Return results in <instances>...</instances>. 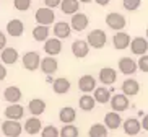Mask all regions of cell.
Instances as JSON below:
<instances>
[{
    "instance_id": "d6a6232c",
    "label": "cell",
    "mask_w": 148,
    "mask_h": 137,
    "mask_svg": "<svg viewBox=\"0 0 148 137\" xmlns=\"http://www.w3.org/2000/svg\"><path fill=\"white\" fill-rule=\"evenodd\" d=\"M60 137H78V127L73 124H64V127L59 131Z\"/></svg>"
},
{
    "instance_id": "ba28073f",
    "label": "cell",
    "mask_w": 148,
    "mask_h": 137,
    "mask_svg": "<svg viewBox=\"0 0 148 137\" xmlns=\"http://www.w3.org/2000/svg\"><path fill=\"white\" fill-rule=\"evenodd\" d=\"M88 23H90V20H88V17L85 13H75L72 15V20H70V28L75 31H85L88 28Z\"/></svg>"
},
{
    "instance_id": "74e56055",
    "label": "cell",
    "mask_w": 148,
    "mask_h": 137,
    "mask_svg": "<svg viewBox=\"0 0 148 137\" xmlns=\"http://www.w3.org/2000/svg\"><path fill=\"white\" fill-rule=\"evenodd\" d=\"M60 2L62 0H44V3H46V7L47 8H56V7H60Z\"/></svg>"
},
{
    "instance_id": "60d3db41",
    "label": "cell",
    "mask_w": 148,
    "mask_h": 137,
    "mask_svg": "<svg viewBox=\"0 0 148 137\" xmlns=\"http://www.w3.org/2000/svg\"><path fill=\"white\" fill-rule=\"evenodd\" d=\"M140 124H142V129L148 131V114H145V116H143V119L140 121Z\"/></svg>"
},
{
    "instance_id": "4dcf8cb0",
    "label": "cell",
    "mask_w": 148,
    "mask_h": 137,
    "mask_svg": "<svg viewBox=\"0 0 148 137\" xmlns=\"http://www.w3.org/2000/svg\"><path fill=\"white\" fill-rule=\"evenodd\" d=\"M95 105H96L95 98H93L91 95H88V93H85L78 101V106L82 111H93L95 109Z\"/></svg>"
},
{
    "instance_id": "ffe728a7",
    "label": "cell",
    "mask_w": 148,
    "mask_h": 137,
    "mask_svg": "<svg viewBox=\"0 0 148 137\" xmlns=\"http://www.w3.org/2000/svg\"><path fill=\"white\" fill-rule=\"evenodd\" d=\"M41 70L46 74V75H51V74H54V72H57V69H59V62H57V59L51 57V56H47V57L41 59Z\"/></svg>"
},
{
    "instance_id": "8d00e7d4",
    "label": "cell",
    "mask_w": 148,
    "mask_h": 137,
    "mask_svg": "<svg viewBox=\"0 0 148 137\" xmlns=\"http://www.w3.org/2000/svg\"><path fill=\"white\" fill-rule=\"evenodd\" d=\"M137 67H138L142 72L148 74V54H143V56H140L138 62H137Z\"/></svg>"
},
{
    "instance_id": "f1b7e54d",
    "label": "cell",
    "mask_w": 148,
    "mask_h": 137,
    "mask_svg": "<svg viewBox=\"0 0 148 137\" xmlns=\"http://www.w3.org/2000/svg\"><path fill=\"white\" fill-rule=\"evenodd\" d=\"M59 119L64 124H72L75 119H77V111L72 106H64L59 113Z\"/></svg>"
},
{
    "instance_id": "ac0fdd59",
    "label": "cell",
    "mask_w": 148,
    "mask_h": 137,
    "mask_svg": "<svg viewBox=\"0 0 148 137\" xmlns=\"http://www.w3.org/2000/svg\"><path fill=\"white\" fill-rule=\"evenodd\" d=\"M104 126L108 129H111V131H116V129H119L122 126V118L119 113H116V111H109L108 114L104 116Z\"/></svg>"
},
{
    "instance_id": "9a60e30c",
    "label": "cell",
    "mask_w": 148,
    "mask_h": 137,
    "mask_svg": "<svg viewBox=\"0 0 148 137\" xmlns=\"http://www.w3.org/2000/svg\"><path fill=\"white\" fill-rule=\"evenodd\" d=\"M117 80V72L112 67H103L99 70V82L103 85H112Z\"/></svg>"
},
{
    "instance_id": "2e32d148",
    "label": "cell",
    "mask_w": 148,
    "mask_h": 137,
    "mask_svg": "<svg viewBox=\"0 0 148 137\" xmlns=\"http://www.w3.org/2000/svg\"><path fill=\"white\" fill-rule=\"evenodd\" d=\"M41 129H42V123H41V119L39 118H36V116L26 119V123H25V126H23V131H25L26 134H29V136L39 134Z\"/></svg>"
},
{
    "instance_id": "6da1fadb",
    "label": "cell",
    "mask_w": 148,
    "mask_h": 137,
    "mask_svg": "<svg viewBox=\"0 0 148 137\" xmlns=\"http://www.w3.org/2000/svg\"><path fill=\"white\" fill-rule=\"evenodd\" d=\"M106 41H108V36H106V33L103 30H91L88 33L86 43H88V46H91L93 49L104 48Z\"/></svg>"
},
{
    "instance_id": "5b68a950",
    "label": "cell",
    "mask_w": 148,
    "mask_h": 137,
    "mask_svg": "<svg viewBox=\"0 0 148 137\" xmlns=\"http://www.w3.org/2000/svg\"><path fill=\"white\" fill-rule=\"evenodd\" d=\"M41 59H42V57H41L38 52H34V51H29V52H26V54L21 57L23 67H25L26 70H29V72H34V70H38V69H39Z\"/></svg>"
},
{
    "instance_id": "9c48e42d",
    "label": "cell",
    "mask_w": 148,
    "mask_h": 137,
    "mask_svg": "<svg viewBox=\"0 0 148 137\" xmlns=\"http://www.w3.org/2000/svg\"><path fill=\"white\" fill-rule=\"evenodd\" d=\"M3 114L7 119H12V121H20L25 116V108L21 105H18V103H13V105H8V106L5 108Z\"/></svg>"
},
{
    "instance_id": "e575fe53",
    "label": "cell",
    "mask_w": 148,
    "mask_h": 137,
    "mask_svg": "<svg viewBox=\"0 0 148 137\" xmlns=\"http://www.w3.org/2000/svg\"><path fill=\"white\" fill-rule=\"evenodd\" d=\"M142 5V0H122V7L127 12H135L138 10V7Z\"/></svg>"
},
{
    "instance_id": "8992f818",
    "label": "cell",
    "mask_w": 148,
    "mask_h": 137,
    "mask_svg": "<svg viewBox=\"0 0 148 137\" xmlns=\"http://www.w3.org/2000/svg\"><path fill=\"white\" fill-rule=\"evenodd\" d=\"M109 103H111L112 111L121 113V111H125L127 108H129V96H125L124 93H116L114 96H111Z\"/></svg>"
},
{
    "instance_id": "ab89813d",
    "label": "cell",
    "mask_w": 148,
    "mask_h": 137,
    "mask_svg": "<svg viewBox=\"0 0 148 137\" xmlns=\"http://www.w3.org/2000/svg\"><path fill=\"white\" fill-rule=\"evenodd\" d=\"M7 78V69H5L3 64H0V82Z\"/></svg>"
},
{
    "instance_id": "3957f363",
    "label": "cell",
    "mask_w": 148,
    "mask_h": 137,
    "mask_svg": "<svg viewBox=\"0 0 148 137\" xmlns=\"http://www.w3.org/2000/svg\"><path fill=\"white\" fill-rule=\"evenodd\" d=\"M34 18L38 25H44V26H49L56 21V13H54L52 8H47V7H42V8H38L34 13Z\"/></svg>"
},
{
    "instance_id": "cb8c5ba5",
    "label": "cell",
    "mask_w": 148,
    "mask_h": 137,
    "mask_svg": "<svg viewBox=\"0 0 148 137\" xmlns=\"http://www.w3.org/2000/svg\"><path fill=\"white\" fill-rule=\"evenodd\" d=\"M112 44L116 49L122 51V49L129 48V44H130V36L127 34V33H124V31H117L112 38Z\"/></svg>"
},
{
    "instance_id": "30bf717a",
    "label": "cell",
    "mask_w": 148,
    "mask_h": 137,
    "mask_svg": "<svg viewBox=\"0 0 148 137\" xmlns=\"http://www.w3.org/2000/svg\"><path fill=\"white\" fill-rule=\"evenodd\" d=\"M130 51L135 56H143L148 52V39L147 38H134L130 41Z\"/></svg>"
},
{
    "instance_id": "e0dca14e",
    "label": "cell",
    "mask_w": 148,
    "mask_h": 137,
    "mask_svg": "<svg viewBox=\"0 0 148 137\" xmlns=\"http://www.w3.org/2000/svg\"><path fill=\"white\" fill-rule=\"evenodd\" d=\"M137 62L134 61V59L130 57H122L119 59V70L124 74V75H132V74H135L137 72Z\"/></svg>"
},
{
    "instance_id": "7402d4cb",
    "label": "cell",
    "mask_w": 148,
    "mask_h": 137,
    "mask_svg": "<svg viewBox=\"0 0 148 137\" xmlns=\"http://www.w3.org/2000/svg\"><path fill=\"white\" fill-rule=\"evenodd\" d=\"M21 96H23L21 90L18 88V87H15V85H10V87H7V88H5V92H3V98L10 103V105L18 103L20 100H21Z\"/></svg>"
},
{
    "instance_id": "7bdbcfd3",
    "label": "cell",
    "mask_w": 148,
    "mask_h": 137,
    "mask_svg": "<svg viewBox=\"0 0 148 137\" xmlns=\"http://www.w3.org/2000/svg\"><path fill=\"white\" fill-rule=\"evenodd\" d=\"M80 3H90V2H91V0H78Z\"/></svg>"
},
{
    "instance_id": "d4e9b609",
    "label": "cell",
    "mask_w": 148,
    "mask_h": 137,
    "mask_svg": "<svg viewBox=\"0 0 148 137\" xmlns=\"http://www.w3.org/2000/svg\"><path fill=\"white\" fill-rule=\"evenodd\" d=\"M28 111H29L33 116H41L46 111V101L41 100V98H33L29 103H28Z\"/></svg>"
},
{
    "instance_id": "d590c367",
    "label": "cell",
    "mask_w": 148,
    "mask_h": 137,
    "mask_svg": "<svg viewBox=\"0 0 148 137\" xmlns=\"http://www.w3.org/2000/svg\"><path fill=\"white\" fill-rule=\"evenodd\" d=\"M13 5L18 12H26L31 7V0H13Z\"/></svg>"
},
{
    "instance_id": "f546056e",
    "label": "cell",
    "mask_w": 148,
    "mask_h": 137,
    "mask_svg": "<svg viewBox=\"0 0 148 137\" xmlns=\"http://www.w3.org/2000/svg\"><path fill=\"white\" fill-rule=\"evenodd\" d=\"M49 26H44V25H38V26L33 30V38H34V41H38V43H44V41L49 39Z\"/></svg>"
},
{
    "instance_id": "7a4b0ae2",
    "label": "cell",
    "mask_w": 148,
    "mask_h": 137,
    "mask_svg": "<svg viewBox=\"0 0 148 137\" xmlns=\"http://www.w3.org/2000/svg\"><path fill=\"white\" fill-rule=\"evenodd\" d=\"M0 127L5 137H20V134L23 132V126L20 124V121L7 119L0 124Z\"/></svg>"
},
{
    "instance_id": "277c9868",
    "label": "cell",
    "mask_w": 148,
    "mask_h": 137,
    "mask_svg": "<svg viewBox=\"0 0 148 137\" xmlns=\"http://www.w3.org/2000/svg\"><path fill=\"white\" fill-rule=\"evenodd\" d=\"M106 25L114 31H122L125 28L127 21H125V17H124V15L117 13V12H111V13H108V17H106Z\"/></svg>"
},
{
    "instance_id": "ee69618b",
    "label": "cell",
    "mask_w": 148,
    "mask_h": 137,
    "mask_svg": "<svg viewBox=\"0 0 148 137\" xmlns=\"http://www.w3.org/2000/svg\"><path fill=\"white\" fill-rule=\"evenodd\" d=\"M147 39H148V28H147Z\"/></svg>"
},
{
    "instance_id": "83f0119b",
    "label": "cell",
    "mask_w": 148,
    "mask_h": 137,
    "mask_svg": "<svg viewBox=\"0 0 148 137\" xmlns=\"http://www.w3.org/2000/svg\"><path fill=\"white\" fill-rule=\"evenodd\" d=\"M52 90H54V93H57V95H65V93L70 90V80L65 78V77L56 78L54 83H52Z\"/></svg>"
},
{
    "instance_id": "5bb4252c",
    "label": "cell",
    "mask_w": 148,
    "mask_h": 137,
    "mask_svg": "<svg viewBox=\"0 0 148 137\" xmlns=\"http://www.w3.org/2000/svg\"><path fill=\"white\" fill-rule=\"evenodd\" d=\"M52 33H54V36H56L57 39H67V38L72 34L70 23H65V21H57V23H54Z\"/></svg>"
},
{
    "instance_id": "f6af8a7d",
    "label": "cell",
    "mask_w": 148,
    "mask_h": 137,
    "mask_svg": "<svg viewBox=\"0 0 148 137\" xmlns=\"http://www.w3.org/2000/svg\"><path fill=\"white\" fill-rule=\"evenodd\" d=\"M0 124H2V123H0Z\"/></svg>"
},
{
    "instance_id": "603a6c76",
    "label": "cell",
    "mask_w": 148,
    "mask_h": 137,
    "mask_svg": "<svg viewBox=\"0 0 148 137\" xmlns=\"http://www.w3.org/2000/svg\"><path fill=\"white\" fill-rule=\"evenodd\" d=\"M78 88L82 90L83 93H91L93 90L96 88V78L93 75H83V77H80V80H78Z\"/></svg>"
},
{
    "instance_id": "484cf974",
    "label": "cell",
    "mask_w": 148,
    "mask_h": 137,
    "mask_svg": "<svg viewBox=\"0 0 148 137\" xmlns=\"http://www.w3.org/2000/svg\"><path fill=\"white\" fill-rule=\"evenodd\" d=\"M93 98H95L96 103L106 105V103H109V100H111V92H109V88H106V87H96V88L93 90Z\"/></svg>"
},
{
    "instance_id": "4fadbf2b",
    "label": "cell",
    "mask_w": 148,
    "mask_h": 137,
    "mask_svg": "<svg viewBox=\"0 0 148 137\" xmlns=\"http://www.w3.org/2000/svg\"><path fill=\"white\" fill-rule=\"evenodd\" d=\"M122 127L127 136H137L142 131V124L137 118H129V119L122 121Z\"/></svg>"
},
{
    "instance_id": "b9f144b4",
    "label": "cell",
    "mask_w": 148,
    "mask_h": 137,
    "mask_svg": "<svg viewBox=\"0 0 148 137\" xmlns=\"http://www.w3.org/2000/svg\"><path fill=\"white\" fill-rule=\"evenodd\" d=\"M95 2H96L98 5H101V7H106V5L111 2V0H95Z\"/></svg>"
},
{
    "instance_id": "f35d334b",
    "label": "cell",
    "mask_w": 148,
    "mask_h": 137,
    "mask_svg": "<svg viewBox=\"0 0 148 137\" xmlns=\"http://www.w3.org/2000/svg\"><path fill=\"white\" fill-rule=\"evenodd\" d=\"M5 48H7V36H5V33L0 31V51Z\"/></svg>"
},
{
    "instance_id": "836d02e7",
    "label": "cell",
    "mask_w": 148,
    "mask_h": 137,
    "mask_svg": "<svg viewBox=\"0 0 148 137\" xmlns=\"http://www.w3.org/2000/svg\"><path fill=\"white\" fill-rule=\"evenodd\" d=\"M41 137H60V134L56 126H46L41 129Z\"/></svg>"
},
{
    "instance_id": "4316f807",
    "label": "cell",
    "mask_w": 148,
    "mask_h": 137,
    "mask_svg": "<svg viewBox=\"0 0 148 137\" xmlns=\"http://www.w3.org/2000/svg\"><path fill=\"white\" fill-rule=\"evenodd\" d=\"M60 10L64 15H75L80 10V2L78 0H62L60 2Z\"/></svg>"
},
{
    "instance_id": "7c38bea8",
    "label": "cell",
    "mask_w": 148,
    "mask_h": 137,
    "mask_svg": "<svg viewBox=\"0 0 148 137\" xmlns=\"http://www.w3.org/2000/svg\"><path fill=\"white\" fill-rule=\"evenodd\" d=\"M7 33H8L12 38H20V36L25 33V23L18 18H13L7 23Z\"/></svg>"
},
{
    "instance_id": "8fae6325",
    "label": "cell",
    "mask_w": 148,
    "mask_h": 137,
    "mask_svg": "<svg viewBox=\"0 0 148 137\" xmlns=\"http://www.w3.org/2000/svg\"><path fill=\"white\" fill-rule=\"evenodd\" d=\"M44 51L47 56L51 57H56L59 54L62 52V43L60 39H57V38H49L47 41H44Z\"/></svg>"
},
{
    "instance_id": "52a82bcc",
    "label": "cell",
    "mask_w": 148,
    "mask_h": 137,
    "mask_svg": "<svg viewBox=\"0 0 148 137\" xmlns=\"http://www.w3.org/2000/svg\"><path fill=\"white\" fill-rule=\"evenodd\" d=\"M90 52V46L85 39H75L72 43V54L77 59H85Z\"/></svg>"
},
{
    "instance_id": "1f68e13d",
    "label": "cell",
    "mask_w": 148,
    "mask_h": 137,
    "mask_svg": "<svg viewBox=\"0 0 148 137\" xmlns=\"http://www.w3.org/2000/svg\"><path fill=\"white\" fill-rule=\"evenodd\" d=\"M88 137H108V127L99 123L93 124L88 131Z\"/></svg>"
},
{
    "instance_id": "44dd1931",
    "label": "cell",
    "mask_w": 148,
    "mask_h": 137,
    "mask_svg": "<svg viewBox=\"0 0 148 137\" xmlns=\"http://www.w3.org/2000/svg\"><path fill=\"white\" fill-rule=\"evenodd\" d=\"M138 92H140V83L137 80H134V78L124 80V83H122V93L125 96H135V95H138Z\"/></svg>"
},
{
    "instance_id": "d6986e66",
    "label": "cell",
    "mask_w": 148,
    "mask_h": 137,
    "mask_svg": "<svg viewBox=\"0 0 148 137\" xmlns=\"http://www.w3.org/2000/svg\"><path fill=\"white\" fill-rule=\"evenodd\" d=\"M0 57H2V62H3V64H7V65H13V64L18 62L20 54H18V51L15 48H5V49H2Z\"/></svg>"
}]
</instances>
